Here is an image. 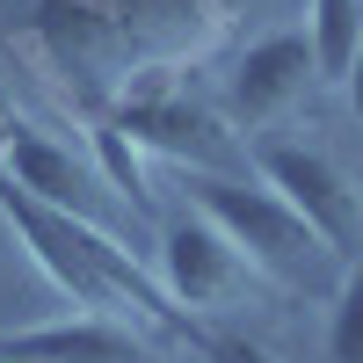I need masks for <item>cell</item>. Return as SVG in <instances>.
Segmentation results:
<instances>
[{"mask_svg":"<svg viewBox=\"0 0 363 363\" xmlns=\"http://www.w3.org/2000/svg\"><path fill=\"white\" fill-rule=\"evenodd\" d=\"M0 29L29 51L37 73H51V87L80 124H102L124 80L138 73V51L95 0H0Z\"/></svg>","mask_w":363,"mask_h":363,"instance_id":"cell-1","label":"cell"},{"mask_svg":"<svg viewBox=\"0 0 363 363\" xmlns=\"http://www.w3.org/2000/svg\"><path fill=\"white\" fill-rule=\"evenodd\" d=\"M189 203L240 247V262L262 277V291L313 298L327 284H342V269H349L277 189H269V182H247V174H189Z\"/></svg>","mask_w":363,"mask_h":363,"instance_id":"cell-2","label":"cell"},{"mask_svg":"<svg viewBox=\"0 0 363 363\" xmlns=\"http://www.w3.org/2000/svg\"><path fill=\"white\" fill-rule=\"evenodd\" d=\"M109 124L124 131L138 153L153 160H174L182 174H247V145L233 138V124L218 116V102H203L189 87V66H138L116 95Z\"/></svg>","mask_w":363,"mask_h":363,"instance_id":"cell-3","label":"cell"},{"mask_svg":"<svg viewBox=\"0 0 363 363\" xmlns=\"http://www.w3.org/2000/svg\"><path fill=\"white\" fill-rule=\"evenodd\" d=\"M247 167H255V182H269V189H277L342 262L363 247V189H356V174L327 153V145H313V138H255V145H247Z\"/></svg>","mask_w":363,"mask_h":363,"instance_id":"cell-4","label":"cell"},{"mask_svg":"<svg viewBox=\"0 0 363 363\" xmlns=\"http://www.w3.org/2000/svg\"><path fill=\"white\" fill-rule=\"evenodd\" d=\"M313 87H320L313 37H306V29H277V37L247 44V51L225 66V80H218V116H225L233 131H247V145H255V138H269L277 124H291V116L313 102Z\"/></svg>","mask_w":363,"mask_h":363,"instance_id":"cell-5","label":"cell"},{"mask_svg":"<svg viewBox=\"0 0 363 363\" xmlns=\"http://www.w3.org/2000/svg\"><path fill=\"white\" fill-rule=\"evenodd\" d=\"M160 291L196 320V313H233V306H247V298L262 291V277L240 262L233 240L189 203V211H167V218H160Z\"/></svg>","mask_w":363,"mask_h":363,"instance_id":"cell-6","label":"cell"},{"mask_svg":"<svg viewBox=\"0 0 363 363\" xmlns=\"http://www.w3.org/2000/svg\"><path fill=\"white\" fill-rule=\"evenodd\" d=\"M95 8L124 29V44L138 51V66H196V58L225 37V15L211 0H95Z\"/></svg>","mask_w":363,"mask_h":363,"instance_id":"cell-7","label":"cell"},{"mask_svg":"<svg viewBox=\"0 0 363 363\" xmlns=\"http://www.w3.org/2000/svg\"><path fill=\"white\" fill-rule=\"evenodd\" d=\"M0 356H29V363H153V335H138L131 320H102V313H66L22 335H0Z\"/></svg>","mask_w":363,"mask_h":363,"instance_id":"cell-8","label":"cell"},{"mask_svg":"<svg viewBox=\"0 0 363 363\" xmlns=\"http://www.w3.org/2000/svg\"><path fill=\"white\" fill-rule=\"evenodd\" d=\"M0 167H8L15 182L37 203H58V211H80V218H95L87 211V189H109V182L95 174V167H80L58 138H44L37 124H22L15 116V131H8V145H0Z\"/></svg>","mask_w":363,"mask_h":363,"instance_id":"cell-9","label":"cell"},{"mask_svg":"<svg viewBox=\"0 0 363 363\" xmlns=\"http://www.w3.org/2000/svg\"><path fill=\"white\" fill-rule=\"evenodd\" d=\"M306 37H313V58H320V80H349L356 51H363V0H313Z\"/></svg>","mask_w":363,"mask_h":363,"instance_id":"cell-10","label":"cell"},{"mask_svg":"<svg viewBox=\"0 0 363 363\" xmlns=\"http://www.w3.org/2000/svg\"><path fill=\"white\" fill-rule=\"evenodd\" d=\"M87 153H95V174H102V182H109V189L124 196L131 211H160L153 174H145V153H138V145L109 124V116H102V124H87Z\"/></svg>","mask_w":363,"mask_h":363,"instance_id":"cell-11","label":"cell"},{"mask_svg":"<svg viewBox=\"0 0 363 363\" xmlns=\"http://www.w3.org/2000/svg\"><path fill=\"white\" fill-rule=\"evenodd\" d=\"M327 363H363V247L349 255L335 306H327Z\"/></svg>","mask_w":363,"mask_h":363,"instance_id":"cell-12","label":"cell"},{"mask_svg":"<svg viewBox=\"0 0 363 363\" xmlns=\"http://www.w3.org/2000/svg\"><path fill=\"white\" fill-rule=\"evenodd\" d=\"M203 356H211V363H277V356H269L262 342H247V335H211Z\"/></svg>","mask_w":363,"mask_h":363,"instance_id":"cell-13","label":"cell"},{"mask_svg":"<svg viewBox=\"0 0 363 363\" xmlns=\"http://www.w3.org/2000/svg\"><path fill=\"white\" fill-rule=\"evenodd\" d=\"M342 87H349V109H356V124H363V51H356V66H349Z\"/></svg>","mask_w":363,"mask_h":363,"instance_id":"cell-14","label":"cell"},{"mask_svg":"<svg viewBox=\"0 0 363 363\" xmlns=\"http://www.w3.org/2000/svg\"><path fill=\"white\" fill-rule=\"evenodd\" d=\"M8 131H15V109H8V95H0V145H8Z\"/></svg>","mask_w":363,"mask_h":363,"instance_id":"cell-15","label":"cell"},{"mask_svg":"<svg viewBox=\"0 0 363 363\" xmlns=\"http://www.w3.org/2000/svg\"><path fill=\"white\" fill-rule=\"evenodd\" d=\"M0 363H29V356H0Z\"/></svg>","mask_w":363,"mask_h":363,"instance_id":"cell-16","label":"cell"}]
</instances>
